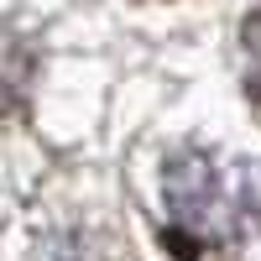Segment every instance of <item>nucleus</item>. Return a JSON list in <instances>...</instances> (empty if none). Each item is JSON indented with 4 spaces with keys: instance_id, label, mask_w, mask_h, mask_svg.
Wrapping results in <instances>:
<instances>
[{
    "instance_id": "obj_1",
    "label": "nucleus",
    "mask_w": 261,
    "mask_h": 261,
    "mask_svg": "<svg viewBox=\"0 0 261 261\" xmlns=\"http://www.w3.org/2000/svg\"><path fill=\"white\" fill-rule=\"evenodd\" d=\"M167 214L183 256L235 246L261 225V162H220L209 151L178 157L167 167Z\"/></svg>"
},
{
    "instance_id": "obj_2",
    "label": "nucleus",
    "mask_w": 261,
    "mask_h": 261,
    "mask_svg": "<svg viewBox=\"0 0 261 261\" xmlns=\"http://www.w3.org/2000/svg\"><path fill=\"white\" fill-rule=\"evenodd\" d=\"M246 58H251V89L261 94V11L246 16Z\"/></svg>"
},
{
    "instance_id": "obj_3",
    "label": "nucleus",
    "mask_w": 261,
    "mask_h": 261,
    "mask_svg": "<svg viewBox=\"0 0 261 261\" xmlns=\"http://www.w3.org/2000/svg\"><path fill=\"white\" fill-rule=\"evenodd\" d=\"M21 79H27V68H6V58H0V115L16 105V94H21Z\"/></svg>"
},
{
    "instance_id": "obj_4",
    "label": "nucleus",
    "mask_w": 261,
    "mask_h": 261,
    "mask_svg": "<svg viewBox=\"0 0 261 261\" xmlns=\"http://www.w3.org/2000/svg\"><path fill=\"white\" fill-rule=\"evenodd\" d=\"M53 261H105V256L99 251H58Z\"/></svg>"
}]
</instances>
